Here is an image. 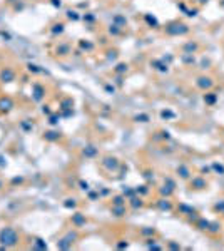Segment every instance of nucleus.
<instances>
[{"label": "nucleus", "mask_w": 224, "mask_h": 251, "mask_svg": "<svg viewBox=\"0 0 224 251\" xmlns=\"http://www.w3.org/2000/svg\"><path fill=\"white\" fill-rule=\"evenodd\" d=\"M69 17H70V19H77V15H75V12H69Z\"/></svg>", "instance_id": "obj_12"}, {"label": "nucleus", "mask_w": 224, "mask_h": 251, "mask_svg": "<svg viewBox=\"0 0 224 251\" xmlns=\"http://www.w3.org/2000/svg\"><path fill=\"white\" fill-rule=\"evenodd\" d=\"M117 70H119V72H124V70H126V65H124V64H121V65H119V69H117Z\"/></svg>", "instance_id": "obj_10"}, {"label": "nucleus", "mask_w": 224, "mask_h": 251, "mask_svg": "<svg viewBox=\"0 0 224 251\" xmlns=\"http://www.w3.org/2000/svg\"><path fill=\"white\" fill-rule=\"evenodd\" d=\"M42 97H44V87L42 85H38V84H35L34 85V99L35 101H40Z\"/></svg>", "instance_id": "obj_4"}, {"label": "nucleus", "mask_w": 224, "mask_h": 251, "mask_svg": "<svg viewBox=\"0 0 224 251\" xmlns=\"http://www.w3.org/2000/svg\"><path fill=\"white\" fill-rule=\"evenodd\" d=\"M13 107V102L10 97H2L0 99V112H9Z\"/></svg>", "instance_id": "obj_2"}, {"label": "nucleus", "mask_w": 224, "mask_h": 251, "mask_svg": "<svg viewBox=\"0 0 224 251\" xmlns=\"http://www.w3.org/2000/svg\"><path fill=\"white\" fill-rule=\"evenodd\" d=\"M35 248H47V244L42 243V239H37V241H35Z\"/></svg>", "instance_id": "obj_8"}, {"label": "nucleus", "mask_w": 224, "mask_h": 251, "mask_svg": "<svg viewBox=\"0 0 224 251\" xmlns=\"http://www.w3.org/2000/svg\"><path fill=\"white\" fill-rule=\"evenodd\" d=\"M50 124H57V117H50Z\"/></svg>", "instance_id": "obj_14"}, {"label": "nucleus", "mask_w": 224, "mask_h": 251, "mask_svg": "<svg viewBox=\"0 0 224 251\" xmlns=\"http://www.w3.org/2000/svg\"><path fill=\"white\" fill-rule=\"evenodd\" d=\"M29 70L30 72H40V69H37V65H32V64L29 65Z\"/></svg>", "instance_id": "obj_9"}, {"label": "nucleus", "mask_w": 224, "mask_h": 251, "mask_svg": "<svg viewBox=\"0 0 224 251\" xmlns=\"http://www.w3.org/2000/svg\"><path fill=\"white\" fill-rule=\"evenodd\" d=\"M62 30H64V25H62V24H59V25H54V29H52V32H54V34H57V32H59V34H60Z\"/></svg>", "instance_id": "obj_7"}, {"label": "nucleus", "mask_w": 224, "mask_h": 251, "mask_svg": "<svg viewBox=\"0 0 224 251\" xmlns=\"http://www.w3.org/2000/svg\"><path fill=\"white\" fill-rule=\"evenodd\" d=\"M57 137H59V136H57V132H45V139H49V141H54V139H57Z\"/></svg>", "instance_id": "obj_5"}, {"label": "nucleus", "mask_w": 224, "mask_h": 251, "mask_svg": "<svg viewBox=\"0 0 224 251\" xmlns=\"http://www.w3.org/2000/svg\"><path fill=\"white\" fill-rule=\"evenodd\" d=\"M52 5H55V7H60V0H52Z\"/></svg>", "instance_id": "obj_11"}, {"label": "nucleus", "mask_w": 224, "mask_h": 251, "mask_svg": "<svg viewBox=\"0 0 224 251\" xmlns=\"http://www.w3.org/2000/svg\"><path fill=\"white\" fill-rule=\"evenodd\" d=\"M0 79H2V82H12L15 79V74H13L12 69H4L0 72Z\"/></svg>", "instance_id": "obj_3"}, {"label": "nucleus", "mask_w": 224, "mask_h": 251, "mask_svg": "<svg viewBox=\"0 0 224 251\" xmlns=\"http://www.w3.org/2000/svg\"><path fill=\"white\" fill-rule=\"evenodd\" d=\"M17 241H18V234H17L15 230H12V228H4V230L0 231V243H2L5 248L15 246Z\"/></svg>", "instance_id": "obj_1"}, {"label": "nucleus", "mask_w": 224, "mask_h": 251, "mask_svg": "<svg viewBox=\"0 0 224 251\" xmlns=\"http://www.w3.org/2000/svg\"><path fill=\"white\" fill-rule=\"evenodd\" d=\"M0 166H5V159L2 156H0Z\"/></svg>", "instance_id": "obj_13"}, {"label": "nucleus", "mask_w": 224, "mask_h": 251, "mask_svg": "<svg viewBox=\"0 0 224 251\" xmlns=\"http://www.w3.org/2000/svg\"><path fill=\"white\" fill-rule=\"evenodd\" d=\"M74 223H75V224H82V223H84V218H82L81 214H75V216H74Z\"/></svg>", "instance_id": "obj_6"}]
</instances>
